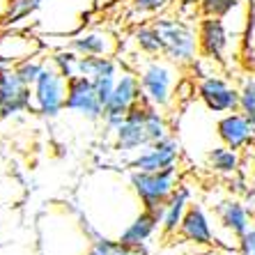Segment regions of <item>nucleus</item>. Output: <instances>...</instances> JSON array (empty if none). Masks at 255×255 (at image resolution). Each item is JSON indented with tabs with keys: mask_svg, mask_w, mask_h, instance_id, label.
Wrapping results in <instances>:
<instances>
[{
	"mask_svg": "<svg viewBox=\"0 0 255 255\" xmlns=\"http://www.w3.org/2000/svg\"><path fill=\"white\" fill-rule=\"evenodd\" d=\"M39 5H42V0H9L2 12V23H16L21 18L30 16Z\"/></svg>",
	"mask_w": 255,
	"mask_h": 255,
	"instance_id": "obj_23",
	"label": "nucleus"
},
{
	"mask_svg": "<svg viewBox=\"0 0 255 255\" xmlns=\"http://www.w3.org/2000/svg\"><path fill=\"white\" fill-rule=\"evenodd\" d=\"M216 136L232 149H244L255 140V125L239 111L221 115L216 122Z\"/></svg>",
	"mask_w": 255,
	"mask_h": 255,
	"instance_id": "obj_12",
	"label": "nucleus"
},
{
	"mask_svg": "<svg viewBox=\"0 0 255 255\" xmlns=\"http://www.w3.org/2000/svg\"><path fill=\"white\" fill-rule=\"evenodd\" d=\"M88 255H147V253H145V246L138 249V246H127V244H122L120 239L99 237L92 242Z\"/></svg>",
	"mask_w": 255,
	"mask_h": 255,
	"instance_id": "obj_21",
	"label": "nucleus"
},
{
	"mask_svg": "<svg viewBox=\"0 0 255 255\" xmlns=\"http://www.w3.org/2000/svg\"><path fill=\"white\" fill-rule=\"evenodd\" d=\"M138 101H142L140 78H138L136 71L125 69L118 76V85H115L113 95H111L106 108H104V127H106L111 133H115L118 127L125 122L131 106H136Z\"/></svg>",
	"mask_w": 255,
	"mask_h": 255,
	"instance_id": "obj_5",
	"label": "nucleus"
},
{
	"mask_svg": "<svg viewBox=\"0 0 255 255\" xmlns=\"http://www.w3.org/2000/svg\"><path fill=\"white\" fill-rule=\"evenodd\" d=\"M152 23L163 37V58L177 67H191L200 55L198 30L170 16H156Z\"/></svg>",
	"mask_w": 255,
	"mask_h": 255,
	"instance_id": "obj_2",
	"label": "nucleus"
},
{
	"mask_svg": "<svg viewBox=\"0 0 255 255\" xmlns=\"http://www.w3.org/2000/svg\"><path fill=\"white\" fill-rule=\"evenodd\" d=\"M179 156H182V147L175 136H166L163 140H156L152 145L131 156L129 168L131 170H142V172H161L170 170V168L179 166Z\"/></svg>",
	"mask_w": 255,
	"mask_h": 255,
	"instance_id": "obj_9",
	"label": "nucleus"
},
{
	"mask_svg": "<svg viewBox=\"0 0 255 255\" xmlns=\"http://www.w3.org/2000/svg\"><path fill=\"white\" fill-rule=\"evenodd\" d=\"M242 0H198V9L202 16L226 18L230 12H235Z\"/></svg>",
	"mask_w": 255,
	"mask_h": 255,
	"instance_id": "obj_25",
	"label": "nucleus"
},
{
	"mask_svg": "<svg viewBox=\"0 0 255 255\" xmlns=\"http://www.w3.org/2000/svg\"><path fill=\"white\" fill-rule=\"evenodd\" d=\"M32 108V85H28L12 67L0 69V118L23 113Z\"/></svg>",
	"mask_w": 255,
	"mask_h": 255,
	"instance_id": "obj_10",
	"label": "nucleus"
},
{
	"mask_svg": "<svg viewBox=\"0 0 255 255\" xmlns=\"http://www.w3.org/2000/svg\"><path fill=\"white\" fill-rule=\"evenodd\" d=\"M136 74L140 78L142 101L166 111L172 104V97H175V85H179L177 65H172L163 55H156V58L147 55L138 62Z\"/></svg>",
	"mask_w": 255,
	"mask_h": 255,
	"instance_id": "obj_1",
	"label": "nucleus"
},
{
	"mask_svg": "<svg viewBox=\"0 0 255 255\" xmlns=\"http://www.w3.org/2000/svg\"><path fill=\"white\" fill-rule=\"evenodd\" d=\"M65 111L81 115V118L90 120V122L104 120V104H101L99 95H97V88L92 78L78 74V76L67 81Z\"/></svg>",
	"mask_w": 255,
	"mask_h": 255,
	"instance_id": "obj_8",
	"label": "nucleus"
},
{
	"mask_svg": "<svg viewBox=\"0 0 255 255\" xmlns=\"http://www.w3.org/2000/svg\"><path fill=\"white\" fill-rule=\"evenodd\" d=\"M78 74L92 78V81L104 78V76H118L120 62L113 60L111 55H81V60H78Z\"/></svg>",
	"mask_w": 255,
	"mask_h": 255,
	"instance_id": "obj_19",
	"label": "nucleus"
},
{
	"mask_svg": "<svg viewBox=\"0 0 255 255\" xmlns=\"http://www.w3.org/2000/svg\"><path fill=\"white\" fill-rule=\"evenodd\" d=\"M129 182L136 198L140 200V209H149V212L163 216V207H166L168 198L175 193L179 184V170L177 168L161 172L131 170Z\"/></svg>",
	"mask_w": 255,
	"mask_h": 255,
	"instance_id": "obj_3",
	"label": "nucleus"
},
{
	"mask_svg": "<svg viewBox=\"0 0 255 255\" xmlns=\"http://www.w3.org/2000/svg\"><path fill=\"white\" fill-rule=\"evenodd\" d=\"M177 235L182 239H186V242L196 244V246H209L214 242L212 223H209V216L202 205L191 202L184 214V219H182V226H179Z\"/></svg>",
	"mask_w": 255,
	"mask_h": 255,
	"instance_id": "obj_13",
	"label": "nucleus"
},
{
	"mask_svg": "<svg viewBox=\"0 0 255 255\" xmlns=\"http://www.w3.org/2000/svg\"><path fill=\"white\" fill-rule=\"evenodd\" d=\"M198 42H200V55L212 62H223L226 51L230 46V35L223 23V18L202 16L198 23Z\"/></svg>",
	"mask_w": 255,
	"mask_h": 255,
	"instance_id": "obj_11",
	"label": "nucleus"
},
{
	"mask_svg": "<svg viewBox=\"0 0 255 255\" xmlns=\"http://www.w3.org/2000/svg\"><path fill=\"white\" fill-rule=\"evenodd\" d=\"M67 78L51 65V60L32 83V111L44 118H58L65 111Z\"/></svg>",
	"mask_w": 255,
	"mask_h": 255,
	"instance_id": "obj_4",
	"label": "nucleus"
},
{
	"mask_svg": "<svg viewBox=\"0 0 255 255\" xmlns=\"http://www.w3.org/2000/svg\"><path fill=\"white\" fill-rule=\"evenodd\" d=\"M196 95L209 113H235L239 111V88L221 74H202L196 83Z\"/></svg>",
	"mask_w": 255,
	"mask_h": 255,
	"instance_id": "obj_6",
	"label": "nucleus"
},
{
	"mask_svg": "<svg viewBox=\"0 0 255 255\" xmlns=\"http://www.w3.org/2000/svg\"><path fill=\"white\" fill-rule=\"evenodd\" d=\"M159 228H161L159 214L149 212V209H140L136 219L120 232L118 239L122 244H127V246H138V249H140V246H145V244L149 242V237H152Z\"/></svg>",
	"mask_w": 255,
	"mask_h": 255,
	"instance_id": "obj_16",
	"label": "nucleus"
},
{
	"mask_svg": "<svg viewBox=\"0 0 255 255\" xmlns=\"http://www.w3.org/2000/svg\"><path fill=\"white\" fill-rule=\"evenodd\" d=\"M133 44H136L138 53L149 55V58H156V55H163V37L156 30L154 23L140 25L133 32Z\"/></svg>",
	"mask_w": 255,
	"mask_h": 255,
	"instance_id": "obj_20",
	"label": "nucleus"
},
{
	"mask_svg": "<svg viewBox=\"0 0 255 255\" xmlns=\"http://www.w3.org/2000/svg\"><path fill=\"white\" fill-rule=\"evenodd\" d=\"M48 60L44 58H37V55H30V58H23V60H18L16 65H14V69H16V74L21 78H23L28 85H32L37 81V76L42 74V69L46 67Z\"/></svg>",
	"mask_w": 255,
	"mask_h": 255,
	"instance_id": "obj_26",
	"label": "nucleus"
},
{
	"mask_svg": "<svg viewBox=\"0 0 255 255\" xmlns=\"http://www.w3.org/2000/svg\"><path fill=\"white\" fill-rule=\"evenodd\" d=\"M67 46L78 55H113L118 39L108 30H85L81 35L71 37Z\"/></svg>",
	"mask_w": 255,
	"mask_h": 255,
	"instance_id": "obj_14",
	"label": "nucleus"
},
{
	"mask_svg": "<svg viewBox=\"0 0 255 255\" xmlns=\"http://www.w3.org/2000/svg\"><path fill=\"white\" fill-rule=\"evenodd\" d=\"M51 65L55 67V69L62 74V76L69 81V78L78 76V60H81V55L76 53V51H71L69 46L60 48V51H55L53 55H51Z\"/></svg>",
	"mask_w": 255,
	"mask_h": 255,
	"instance_id": "obj_22",
	"label": "nucleus"
},
{
	"mask_svg": "<svg viewBox=\"0 0 255 255\" xmlns=\"http://www.w3.org/2000/svg\"><path fill=\"white\" fill-rule=\"evenodd\" d=\"M216 216H219L221 226L237 239L253 226V223H251L249 207H246L242 200H237V198H226V200H221L219 205H216Z\"/></svg>",
	"mask_w": 255,
	"mask_h": 255,
	"instance_id": "obj_15",
	"label": "nucleus"
},
{
	"mask_svg": "<svg viewBox=\"0 0 255 255\" xmlns=\"http://www.w3.org/2000/svg\"><path fill=\"white\" fill-rule=\"evenodd\" d=\"M237 251H239V255H255V226H251L237 239Z\"/></svg>",
	"mask_w": 255,
	"mask_h": 255,
	"instance_id": "obj_28",
	"label": "nucleus"
},
{
	"mask_svg": "<svg viewBox=\"0 0 255 255\" xmlns=\"http://www.w3.org/2000/svg\"><path fill=\"white\" fill-rule=\"evenodd\" d=\"M189 205H191V186L184 184V182H179L175 193L168 198L166 207H163V216H161V230H163V235H177Z\"/></svg>",
	"mask_w": 255,
	"mask_h": 255,
	"instance_id": "obj_17",
	"label": "nucleus"
},
{
	"mask_svg": "<svg viewBox=\"0 0 255 255\" xmlns=\"http://www.w3.org/2000/svg\"><path fill=\"white\" fill-rule=\"evenodd\" d=\"M207 166L212 168V172L223 175V177H232V175H237L239 168H242L239 149H232V147H228V145H219V147L209 149Z\"/></svg>",
	"mask_w": 255,
	"mask_h": 255,
	"instance_id": "obj_18",
	"label": "nucleus"
},
{
	"mask_svg": "<svg viewBox=\"0 0 255 255\" xmlns=\"http://www.w3.org/2000/svg\"><path fill=\"white\" fill-rule=\"evenodd\" d=\"M239 113H244L255 125V76L253 74L244 76L242 85H239Z\"/></svg>",
	"mask_w": 255,
	"mask_h": 255,
	"instance_id": "obj_24",
	"label": "nucleus"
},
{
	"mask_svg": "<svg viewBox=\"0 0 255 255\" xmlns=\"http://www.w3.org/2000/svg\"><path fill=\"white\" fill-rule=\"evenodd\" d=\"M172 0H131V9L136 14H159Z\"/></svg>",
	"mask_w": 255,
	"mask_h": 255,
	"instance_id": "obj_27",
	"label": "nucleus"
},
{
	"mask_svg": "<svg viewBox=\"0 0 255 255\" xmlns=\"http://www.w3.org/2000/svg\"><path fill=\"white\" fill-rule=\"evenodd\" d=\"M147 108V101H138L136 106H131L125 122L113 133V149H118L120 154H138L147 145H152V138H149L147 127H145Z\"/></svg>",
	"mask_w": 255,
	"mask_h": 255,
	"instance_id": "obj_7",
	"label": "nucleus"
}]
</instances>
